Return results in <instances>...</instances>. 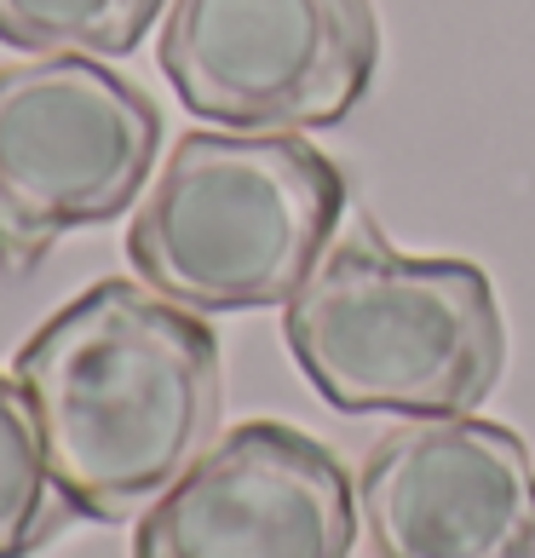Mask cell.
Returning a JSON list of instances; mask_svg holds the SVG:
<instances>
[{
  "label": "cell",
  "mask_w": 535,
  "mask_h": 558,
  "mask_svg": "<svg viewBox=\"0 0 535 558\" xmlns=\"http://www.w3.org/2000/svg\"><path fill=\"white\" fill-rule=\"evenodd\" d=\"M12 375L58 489L93 524H121L161 501L219 444V340L202 312L150 282L105 277L58 305L17 345Z\"/></svg>",
  "instance_id": "obj_1"
},
{
  "label": "cell",
  "mask_w": 535,
  "mask_h": 558,
  "mask_svg": "<svg viewBox=\"0 0 535 558\" xmlns=\"http://www.w3.org/2000/svg\"><path fill=\"white\" fill-rule=\"evenodd\" d=\"M300 375L340 415H472L507 368V328L484 265L409 259L357 225L282 312Z\"/></svg>",
  "instance_id": "obj_2"
},
{
  "label": "cell",
  "mask_w": 535,
  "mask_h": 558,
  "mask_svg": "<svg viewBox=\"0 0 535 558\" xmlns=\"http://www.w3.org/2000/svg\"><path fill=\"white\" fill-rule=\"evenodd\" d=\"M345 173L294 133H184L127 225L138 282L184 312L288 305L335 247Z\"/></svg>",
  "instance_id": "obj_3"
},
{
  "label": "cell",
  "mask_w": 535,
  "mask_h": 558,
  "mask_svg": "<svg viewBox=\"0 0 535 558\" xmlns=\"http://www.w3.org/2000/svg\"><path fill=\"white\" fill-rule=\"evenodd\" d=\"M161 150V110L98 58L0 64V271L121 219Z\"/></svg>",
  "instance_id": "obj_4"
},
{
  "label": "cell",
  "mask_w": 535,
  "mask_h": 558,
  "mask_svg": "<svg viewBox=\"0 0 535 558\" xmlns=\"http://www.w3.org/2000/svg\"><path fill=\"white\" fill-rule=\"evenodd\" d=\"M161 75L179 105L236 133L340 128L380 70L375 0H173Z\"/></svg>",
  "instance_id": "obj_5"
},
{
  "label": "cell",
  "mask_w": 535,
  "mask_h": 558,
  "mask_svg": "<svg viewBox=\"0 0 535 558\" xmlns=\"http://www.w3.org/2000/svg\"><path fill=\"white\" fill-rule=\"evenodd\" d=\"M352 542L340 454L288 421H242L144 507L133 558H352Z\"/></svg>",
  "instance_id": "obj_6"
},
{
  "label": "cell",
  "mask_w": 535,
  "mask_h": 558,
  "mask_svg": "<svg viewBox=\"0 0 535 558\" xmlns=\"http://www.w3.org/2000/svg\"><path fill=\"white\" fill-rule=\"evenodd\" d=\"M375 558H535V461L512 426L426 415L363 454Z\"/></svg>",
  "instance_id": "obj_7"
},
{
  "label": "cell",
  "mask_w": 535,
  "mask_h": 558,
  "mask_svg": "<svg viewBox=\"0 0 535 558\" xmlns=\"http://www.w3.org/2000/svg\"><path fill=\"white\" fill-rule=\"evenodd\" d=\"M81 512L58 489L35 409L17 375H0V558H35Z\"/></svg>",
  "instance_id": "obj_8"
},
{
  "label": "cell",
  "mask_w": 535,
  "mask_h": 558,
  "mask_svg": "<svg viewBox=\"0 0 535 558\" xmlns=\"http://www.w3.org/2000/svg\"><path fill=\"white\" fill-rule=\"evenodd\" d=\"M173 0H0V47L35 58H121Z\"/></svg>",
  "instance_id": "obj_9"
}]
</instances>
